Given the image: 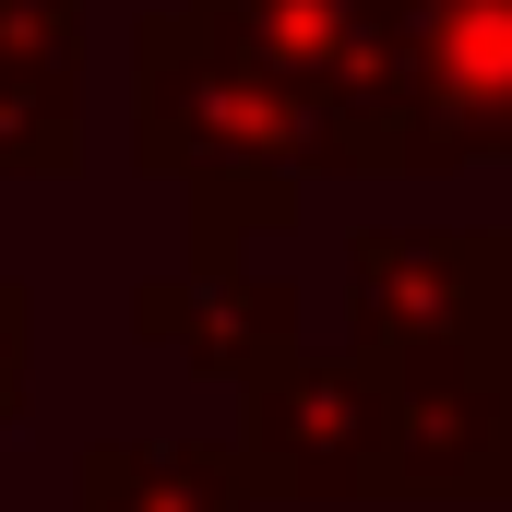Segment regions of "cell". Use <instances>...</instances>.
Segmentation results:
<instances>
[{"label":"cell","instance_id":"cell-1","mask_svg":"<svg viewBox=\"0 0 512 512\" xmlns=\"http://www.w3.org/2000/svg\"><path fill=\"white\" fill-rule=\"evenodd\" d=\"M131 48V167L143 179H203V167H286V179H370L358 131L334 120L310 84H286L239 36H215L203 12L155 0L120 36Z\"/></svg>","mask_w":512,"mask_h":512},{"label":"cell","instance_id":"cell-2","mask_svg":"<svg viewBox=\"0 0 512 512\" xmlns=\"http://www.w3.org/2000/svg\"><path fill=\"white\" fill-rule=\"evenodd\" d=\"M512 167V0H405L393 96L370 120V179H441V167Z\"/></svg>","mask_w":512,"mask_h":512},{"label":"cell","instance_id":"cell-3","mask_svg":"<svg viewBox=\"0 0 512 512\" xmlns=\"http://www.w3.org/2000/svg\"><path fill=\"white\" fill-rule=\"evenodd\" d=\"M382 358L358 346H298L274 358L262 382H239V477L251 501H310V512H346V501H382Z\"/></svg>","mask_w":512,"mask_h":512},{"label":"cell","instance_id":"cell-4","mask_svg":"<svg viewBox=\"0 0 512 512\" xmlns=\"http://www.w3.org/2000/svg\"><path fill=\"white\" fill-rule=\"evenodd\" d=\"M512 227H358L346 239V346L358 358H501Z\"/></svg>","mask_w":512,"mask_h":512},{"label":"cell","instance_id":"cell-5","mask_svg":"<svg viewBox=\"0 0 512 512\" xmlns=\"http://www.w3.org/2000/svg\"><path fill=\"white\" fill-rule=\"evenodd\" d=\"M382 501L393 512H501L512 501V370L465 358H382Z\"/></svg>","mask_w":512,"mask_h":512},{"label":"cell","instance_id":"cell-6","mask_svg":"<svg viewBox=\"0 0 512 512\" xmlns=\"http://www.w3.org/2000/svg\"><path fill=\"white\" fill-rule=\"evenodd\" d=\"M131 334L215 382H262L274 358H298V286L262 251H179L167 274L131 286Z\"/></svg>","mask_w":512,"mask_h":512},{"label":"cell","instance_id":"cell-7","mask_svg":"<svg viewBox=\"0 0 512 512\" xmlns=\"http://www.w3.org/2000/svg\"><path fill=\"white\" fill-rule=\"evenodd\" d=\"M179 12H203L215 36H239L286 84H310L334 120L358 131V155H370V120H382V96H393L405 0H179Z\"/></svg>","mask_w":512,"mask_h":512},{"label":"cell","instance_id":"cell-8","mask_svg":"<svg viewBox=\"0 0 512 512\" xmlns=\"http://www.w3.org/2000/svg\"><path fill=\"white\" fill-rule=\"evenodd\" d=\"M84 167V0H0V179Z\"/></svg>","mask_w":512,"mask_h":512},{"label":"cell","instance_id":"cell-9","mask_svg":"<svg viewBox=\"0 0 512 512\" xmlns=\"http://www.w3.org/2000/svg\"><path fill=\"white\" fill-rule=\"evenodd\" d=\"M72 512H251V477L227 441H84Z\"/></svg>","mask_w":512,"mask_h":512},{"label":"cell","instance_id":"cell-10","mask_svg":"<svg viewBox=\"0 0 512 512\" xmlns=\"http://www.w3.org/2000/svg\"><path fill=\"white\" fill-rule=\"evenodd\" d=\"M298 191L286 167H203L179 179V251H251V239H286L298 227Z\"/></svg>","mask_w":512,"mask_h":512},{"label":"cell","instance_id":"cell-11","mask_svg":"<svg viewBox=\"0 0 512 512\" xmlns=\"http://www.w3.org/2000/svg\"><path fill=\"white\" fill-rule=\"evenodd\" d=\"M24 393H36V286L0 274V441L24 429Z\"/></svg>","mask_w":512,"mask_h":512},{"label":"cell","instance_id":"cell-12","mask_svg":"<svg viewBox=\"0 0 512 512\" xmlns=\"http://www.w3.org/2000/svg\"><path fill=\"white\" fill-rule=\"evenodd\" d=\"M501 370H512V298H501Z\"/></svg>","mask_w":512,"mask_h":512}]
</instances>
